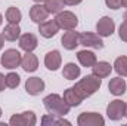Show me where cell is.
Wrapping results in <instances>:
<instances>
[{
  "instance_id": "obj_26",
  "label": "cell",
  "mask_w": 127,
  "mask_h": 126,
  "mask_svg": "<svg viewBox=\"0 0 127 126\" xmlns=\"http://www.w3.org/2000/svg\"><path fill=\"white\" fill-rule=\"evenodd\" d=\"M44 6L49 10V13H59L61 10H64L65 1L64 0H46Z\"/></svg>"
},
{
  "instance_id": "obj_8",
  "label": "cell",
  "mask_w": 127,
  "mask_h": 126,
  "mask_svg": "<svg viewBox=\"0 0 127 126\" xmlns=\"http://www.w3.org/2000/svg\"><path fill=\"white\" fill-rule=\"evenodd\" d=\"M77 125L78 126H103L105 125V119L95 111H86L81 113L77 117Z\"/></svg>"
},
{
  "instance_id": "obj_14",
  "label": "cell",
  "mask_w": 127,
  "mask_h": 126,
  "mask_svg": "<svg viewBox=\"0 0 127 126\" xmlns=\"http://www.w3.org/2000/svg\"><path fill=\"white\" fill-rule=\"evenodd\" d=\"M19 42V48L25 52H32L37 46H38V40L35 37V34L32 33H25V34H21V37L18 39Z\"/></svg>"
},
{
  "instance_id": "obj_29",
  "label": "cell",
  "mask_w": 127,
  "mask_h": 126,
  "mask_svg": "<svg viewBox=\"0 0 127 126\" xmlns=\"http://www.w3.org/2000/svg\"><path fill=\"white\" fill-rule=\"evenodd\" d=\"M105 4H106L109 9L117 10V9H120V7L123 6V0H105Z\"/></svg>"
},
{
  "instance_id": "obj_15",
  "label": "cell",
  "mask_w": 127,
  "mask_h": 126,
  "mask_svg": "<svg viewBox=\"0 0 127 126\" xmlns=\"http://www.w3.org/2000/svg\"><path fill=\"white\" fill-rule=\"evenodd\" d=\"M61 45L66 51H74L80 45V42H78V33L74 31V30H66V31L64 33L62 39H61Z\"/></svg>"
},
{
  "instance_id": "obj_18",
  "label": "cell",
  "mask_w": 127,
  "mask_h": 126,
  "mask_svg": "<svg viewBox=\"0 0 127 126\" xmlns=\"http://www.w3.org/2000/svg\"><path fill=\"white\" fill-rule=\"evenodd\" d=\"M21 67L27 73H34L38 68V58L32 52H25V55L21 60Z\"/></svg>"
},
{
  "instance_id": "obj_3",
  "label": "cell",
  "mask_w": 127,
  "mask_h": 126,
  "mask_svg": "<svg viewBox=\"0 0 127 126\" xmlns=\"http://www.w3.org/2000/svg\"><path fill=\"white\" fill-rule=\"evenodd\" d=\"M55 21L59 27V30H74L78 25V18L74 12L71 10H61L59 13H56Z\"/></svg>"
},
{
  "instance_id": "obj_33",
  "label": "cell",
  "mask_w": 127,
  "mask_h": 126,
  "mask_svg": "<svg viewBox=\"0 0 127 126\" xmlns=\"http://www.w3.org/2000/svg\"><path fill=\"white\" fill-rule=\"evenodd\" d=\"M32 1H35V3H41V1H46V0H32Z\"/></svg>"
},
{
  "instance_id": "obj_2",
  "label": "cell",
  "mask_w": 127,
  "mask_h": 126,
  "mask_svg": "<svg viewBox=\"0 0 127 126\" xmlns=\"http://www.w3.org/2000/svg\"><path fill=\"white\" fill-rule=\"evenodd\" d=\"M43 104H44V108L47 110L49 114H53V116H66L69 113V105L65 102L61 95L58 94H50L47 96L43 98Z\"/></svg>"
},
{
  "instance_id": "obj_36",
  "label": "cell",
  "mask_w": 127,
  "mask_h": 126,
  "mask_svg": "<svg viewBox=\"0 0 127 126\" xmlns=\"http://www.w3.org/2000/svg\"><path fill=\"white\" fill-rule=\"evenodd\" d=\"M124 116L127 117V102H126V114H124Z\"/></svg>"
},
{
  "instance_id": "obj_16",
  "label": "cell",
  "mask_w": 127,
  "mask_h": 126,
  "mask_svg": "<svg viewBox=\"0 0 127 126\" xmlns=\"http://www.w3.org/2000/svg\"><path fill=\"white\" fill-rule=\"evenodd\" d=\"M77 60H78V63L81 64L83 67H86V68H92V67L97 63V58H96L95 52L87 51V49L78 51V52H77Z\"/></svg>"
},
{
  "instance_id": "obj_17",
  "label": "cell",
  "mask_w": 127,
  "mask_h": 126,
  "mask_svg": "<svg viewBox=\"0 0 127 126\" xmlns=\"http://www.w3.org/2000/svg\"><path fill=\"white\" fill-rule=\"evenodd\" d=\"M126 82H124V79H121V76H118V77H114V79H111L109 80V83H108V89H109V92L112 95H115V96H121V95L126 94Z\"/></svg>"
},
{
  "instance_id": "obj_12",
  "label": "cell",
  "mask_w": 127,
  "mask_h": 126,
  "mask_svg": "<svg viewBox=\"0 0 127 126\" xmlns=\"http://www.w3.org/2000/svg\"><path fill=\"white\" fill-rule=\"evenodd\" d=\"M47 16H49V10L46 9L44 4H41V3H35L34 6H31V9H30V18H31L32 22L40 24V22L46 21Z\"/></svg>"
},
{
  "instance_id": "obj_27",
  "label": "cell",
  "mask_w": 127,
  "mask_h": 126,
  "mask_svg": "<svg viewBox=\"0 0 127 126\" xmlns=\"http://www.w3.org/2000/svg\"><path fill=\"white\" fill-rule=\"evenodd\" d=\"M4 82H6V88H9V89H15V88H18L19 86V83H21V77H19V74L18 73H7L6 76H4Z\"/></svg>"
},
{
  "instance_id": "obj_32",
  "label": "cell",
  "mask_w": 127,
  "mask_h": 126,
  "mask_svg": "<svg viewBox=\"0 0 127 126\" xmlns=\"http://www.w3.org/2000/svg\"><path fill=\"white\" fill-rule=\"evenodd\" d=\"M3 45H4V37H3V34H0V49L3 48Z\"/></svg>"
},
{
  "instance_id": "obj_10",
  "label": "cell",
  "mask_w": 127,
  "mask_h": 126,
  "mask_svg": "<svg viewBox=\"0 0 127 126\" xmlns=\"http://www.w3.org/2000/svg\"><path fill=\"white\" fill-rule=\"evenodd\" d=\"M58 31H59V27L55 19H46L38 24V33L44 39H52L53 36L58 34Z\"/></svg>"
},
{
  "instance_id": "obj_5",
  "label": "cell",
  "mask_w": 127,
  "mask_h": 126,
  "mask_svg": "<svg viewBox=\"0 0 127 126\" xmlns=\"http://www.w3.org/2000/svg\"><path fill=\"white\" fill-rule=\"evenodd\" d=\"M35 123H37V117H35V113L31 110L13 114L9 119V125L12 126H34Z\"/></svg>"
},
{
  "instance_id": "obj_34",
  "label": "cell",
  "mask_w": 127,
  "mask_h": 126,
  "mask_svg": "<svg viewBox=\"0 0 127 126\" xmlns=\"http://www.w3.org/2000/svg\"><path fill=\"white\" fill-rule=\"evenodd\" d=\"M1 22H3V15L0 13V25H1Z\"/></svg>"
},
{
  "instance_id": "obj_25",
  "label": "cell",
  "mask_w": 127,
  "mask_h": 126,
  "mask_svg": "<svg viewBox=\"0 0 127 126\" xmlns=\"http://www.w3.org/2000/svg\"><path fill=\"white\" fill-rule=\"evenodd\" d=\"M112 68L118 73V76H123V77H127V57L123 55V57H118L115 61H114V65Z\"/></svg>"
},
{
  "instance_id": "obj_1",
  "label": "cell",
  "mask_w": 127,
  "mask_h": 126,
  "mask_svg": "<svg viewBox=\"0 0 127 126\" xmlns=\"http://www.w3.org/2000/svg\"><path fill=\"white\" fill-rule=\"evenodd\" d=\"M100 85H102V79H99L95 74H89V76H84L81 80H78L72 88L81 99H86L93 94H96L99 91Z\"/></svg>"
},
{
  "instance_id": "obj_6",
  "label": "cell",
  "mask_w": 127,
  "mask_h": 126,
  "mask_svg": "<svg viewBox=\"0 0 127 126\" xmlns=\"http://www.w3.org/2000/svg\"><path fill=\"white\" fill-rule=\"evenodd\" d=\"M21 60H22V57H21L19 51H16V49H6L3 52L1 58H0V63H1V65L4 68L13 70V68L21 65Z\"/></svg>"
},
{
  "instance_id": "obj_28",
  "label": "cell",
  "mask_w": 127,
  "mask_h": 126,
  "mask_svg": "<svg viewBox=\"0 0 127 126\" xmlns=\"http://www.w3.org/2000/svg\"><path fill=\"white\" fill-rule=\"evenodd\" d=\"M118 36H120V39H121L123 42L127 43V19H124V21L121 22V25H120V28H118Z\"/></svg>"
},
{
  "instance_id": "obj_20",
  "label": "cell",
  "mask_w": 127,
  "mask_h": 126,
  "mask_svg": "<svg viewBox=\"0 0 127 126\" xmlns=\"http://www.w3.org/2000/svg\"><path fill=\"white\" fill-rule=\"evenodd\" d=\"M92 71H93V74L97 76L99 79H105V77L111 76L112 67H111V64L106 63V61H99V63H96L92 67Z\"/></svg>"
},
{
  "instance_id": "obj_22",
  "label": "cell",
  "mask_w": 127,
  "mask_h": 126,
  "mask_svg": "<svg viewBox=\"0 0 127 126\" xmlns=\"http://www.w3.org/2000/svg\"><path fill=\"white\" fill-rule=\"evenodd\" d=\"M64 99H65V102L69 105V107H78L81 102H83V99L78 96V94L74 91V88H68L66 91H64Z\"/></svg>"
},
{
  "instance_id": "obj_35",
  "label": "cell",
  "mask_w": 127,
  "mask_h": 126,
  "mask_svg": "<svg viewBox=\"0 0 127 126\" xmlns=\"http://www.w3.org/2000/svg\"><path fill=\"white\" fill-rule=\"evenodd\" d=\"M124 19H127V10L124 12Z\"/></svg>"
},
{
  "instance_id": "obj_19",
  "label": "cell",
  "mask_w": 127,
  "mask_h": 126,
  "mask_svg": "<svg viewBox=\"0 0 127 126\" xmlns=\"http://www.w3.org/2000/svg\"><path fill=\"white\" fill-rule=\"evenodd\" d=\"M3 37L4 40L7 42H15L21 37V28H19V24H13V22H7V25L4 27L3 30Z\"/></svg>"
},
{
  "instance_id": "obj_21",
  "label": "cell",
  "mask_w": 127,
  "mask_h": 126,
  "mask_svg": "<svg viewBox=\"0 0 127 126\" xmlns=\"http://www.w3.org/2000/svg\"><path fill=\"white\" fill-rule=\"evenodd\" d=\"M80 73H81V70H80V67L75 63L65 64L62 68V76H64V79H66V80H75V79H78Z\"/></svg>"
},
{
  "instance_id": "obj_24",
  "label": "cell",
  "mask_w": 127,
  "mask_h": 126,
  "mask_svg": "<svg viewBox=\"0 0 127 126\" xmlns=\"http://www.w3.org/2000/svg\"><path fill=\"white\" fill-rule=\"evenodd\" d=\"M4 16H6V21H7V22L19 24V22H21V19H22V12H21L18 7L10 6V7H7V10H6Z\"/></svg>"
},
{
  "instance_id": "obj_31",
  "label": "cell",
  "mask_w": 127,
  "mask_h": 126,
  "mask_svg": "<svg viewBox=\"0 0 127 126\" xmlns=\"http://www.w3.org/2000/svg\"><path fill=\"white\" fill-rule=\"evenodd\" d=\"M65 1V4H68V6H75V4H80L83 0H64Z\"/></svg>"
},
{
  "instance_id": "obj_11",
  "label": "cell",
  "mask_w": 127,
  "mask_h": 126,
  "mask_svg": "<svg viewBox=\"0 0 127 126\" xmlns=\"http://www.w3.org/2000/svg\"><path fill=\"white\" fill-rule=\"evenodd\" d=\"M61 64H62V57H61V52L59 51L53 49V51H50V52H47L44 55V65H46L47 70L56 71L61 67Z\"/></svg>"
},
{
  "instance_id": "obj_13",
  "label": "cell",
  "mask_w": 127,
  "mask_h": 126,
  "mask_svg": "<svg viewBox=\"0 0 127 126\" xmlns=\"http://www.w3.org/2000/svg\"><path fill=\"white\" fill-rule=\"evenodd\" d=\"M44 88H46V85H44L43 79H40V77H30L25 82V91L28 95H32V96L41 94L44 91Z\"/></svg>"
},
{
  "instance_id": "obj_37",
  "label": "cell",
  "mask_w": 127,
  "mask_h": 126,
  "mask_svg": "<svg viewBox=\"0 0 127 126\" xmlns=\"http://www.w3.org/2000/svg\"><path fill=\"white\" fill-rule=\"evenodd\" d=\"M0 117H1V108H0Z\"/></svg>"
},
{
  "instance_id": "obj_30",
  "label": "cell",
  "mask_w": 127,
  "mask_h": 126,
  "mask_svg": "<svg viewBox=\"0 0 127 126\" xmlns=\"http://www.w3.org/2000/svg\"><path fill=\"white\" fill-rule=\"evenodd\" d=\"M6 88V82H4V74L0 73V92H3Z\"/></svg>"
},
{
  "instance_id": "obj_9",
  "label": "cell",
  "mask_w": 127,
  "mask_h": 126,
  "mask_svg": "<svg viewBox=\"0 0 127 126\" xmlns=\"http://www.w3.org/2000/svg\"><path fill=\"white\" fill-rule=\"evenodd\" d=\"M96 31L100 37H111L115 31V22L109 16H102L96 24Z\"/></svg>"
},
{
  "instance_id": "obj_4",
  "label": "cell",
  "mask_w": 127,
  "mask_h": 126,
  "mask_svg": "<svg viewBox=\"0 0 127 126\" xmlns=\"http://www.w3.org/2000/svg\"><path fill=\"white\" fill-rule=\"evenodd\" d=\"M126 114V102H123L121 99H114L108 104L106 107V116L109 120L112 122H118L124 117Z\"/></svg>"
},
{
  "instance_id": "obj_23",
  "label": "cell",
  "mask_w": 127,
  "mask_h": 126,
  "mask_svg": "<svg viewBox=\"0 0 127 126\" xmlns=\"http://www.w3.org/2000/svg\"><path fill=\"white\" fill-rule=\"evenodd\" d=\"M41 125L44 126H61V125H71L69 120H65L62 116H53V114H49V116H43L41 117Z\"/></svg>"
},
{
  "instance_id": "obj_7",
  "label": "cell",
  "mask_w": 127,
  "mask_h": 126,
  "mask_svg": "<svg viewBox=\"0 0 127 126\" xmlns=\"http://www.w3.org/2000/svg\"><path fill=\"white\" fill-rule=\"evenodd\" d=\"M78 42L84 48H92V49H102L103 48V40L97 33H81V34H78Z\"/></svg>"
}]
</instances>
